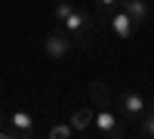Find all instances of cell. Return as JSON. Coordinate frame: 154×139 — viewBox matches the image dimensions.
Instances as JSON below:
<instances>
[{"label": "cell", "mask_w": 154, "mask_h": 139, "mask_svg": "<svg viewBox=\"0 0 154 139\" xmlns=\"http://www.w3.org/2000/svg\"><path fill=\"white\" fill-rule=\"evenodd\" d=\"M123 0H96V16L99 19H111V12L117 9Z\"/></svg>", "instance_id": "obj_12"}, {"label": "cell", "mask_w": 154, "mask_h": 139, "mask_svg": "<svg viewBox=\"0 0 154 139\" xmlns=\"http://www.w3.org/2000/svg\"><path fill=\"white\" fill-rule=\"evenodd\" d=\"M9 121H12V127H16V130H22L25 136H31V133H34V118L28 115V111H12V115H9Z\"/></svg>", "instance_id": "obj_9"}, {"label": "cell", "mask_w": 154, "mask_h": 139, "mask_svg": "<svg viewBox=\"0 0 154 139\" xmlns=\"http://www.w3.org/2000/svg\"><path fill=\"white\" fill-rule=\"evenodd\" d=\"M93 130H96L102 139H123V136H126L123 118H120V115H114L111 108H99V111H96Z\"/></svg>", "instance_id": "obj_2"}, {"label": "cell", "mask_w": 154, "mask_h": 139, "mask_svg": "<svg viewBox=\"0 0 154 139\" xmlns=\"http://www.w3.org/2000/svg\"><path fill=\"white\" fill-rule=\"evenodd\" d=\"M46 136H49V139H71V136H74V127H71L68 121H56L53 127L46 130Z\"/></svg>", "instance_id": "obj_11"}, {"label": "cell", "mask_w": 154, "mask_h": 139, "mask_svg": "<svg viewBox=\"0 0 154 139\" xmlns=\"http://www.w3.org/2000/svg\"><path fill=\"white\" fill-rule=\"evenodd\" d=\"M108 25H111V31H114V37H117V40H130V37L136 34V28H139V25L130 19V12H126L123 6H117V9L111 12Z\"/></svg>", "instance_id": "obj_5"}, {"label": "cell", "mask_w": 154, "mask_h": 139, "mask_svg": "<svg viewBox=\"0 0 154 139\" xmlns=\"http://www.w3.org/2000/svg\"><path fill=\"white\" fill-rule=\"evenodd\" d=\"M71 12H74V3H71V0H59V3L53 6V19L62 25V22H65V19L71 16Z\"/></svg>", "instance_id": "obj_13"}, {"label": "cell", "mask_w": 154, "mask_h": 139, "mask_svg": "<svg viewBox=\"0 0 154 139\" xmlns=\"http://www.w3.org/2000/svg\"><path fill=\"white\" fill-rule=\"evenodd\" d=\"M74 46H77V43H74V37H71L68 31H49L46 40H43V53H46L49 59H65Z\"/></svg>", "instance_id": "obj_4"}, {"label": "cell", "mask_w": 154, "mask_h": 139, "mask_svg": "<svg viewBox=\"0 0 154 139\" xmlns=\"http://www.w3.org/2000/svg\"><path fill=\"white\" fill-rule=\"evenodd\" d=\"M139 133H142L145 139H154V102L148 105V111L142 118H139Z\"/></svg>", "instance_id": "obj_10"}, {"label": "cell", "mask_w": 154, "mask_h": 139, "mask_svg": "<svg viewBox=\"0 0 154 139\" xmlns=\"http://www.w3.org/2000/svg\"><path fill=\"white\" fill-rule=\"evenodd\" d=\"M145 111H148V102L142 99V93L126 90V93H120V96H117V115H120L123 121L139 124V118H142Z\"/></svg>", "instance_id": "obj_3"}, {"label": "cell", "mask_w": 154, "mask_h": 139, "mask_svg": "<svg viewBox=\"0 0 154 139\" xmlns=\"http://www.w3.org/2000/svg\"><path fill=\"white\" fill-rule=\"evenodd\" d=\"M62 28H65L71 37H74V43L77 46H83V49H89V28H93V16H89L86 9H77L74 6V12L62 22Z\"/></svg>", "instance_id": "obj_1"}, {"label": "cell", "mask_w": 154, "mask_h": 139, "mask_svg": "<svg viewBox=\"0 0 154 139\" xmlns=\"http://www.w3.org/2000/svg\"><path fill=\"white\" fill-rule=\"evenodd\" d=\"M120 6L130 12V19H133L136 25H145V22L151 19V6H148V0H123Z\"/></svg>", "instance_id": "obj_7"}, {"label": "cell", "mask_w": 154, "mask_h": 139, "mask_svg": "<svg viewBox=\"0 0 154 139\" xmlns=\"http://www.w3.org/2000/svg\"><path fill=\"white\" fill-rule=\"evenodd\" d=\"M93 121H96V111L93 108H74L71 115H68V124L74 127V133H89L93 130Z\"/></svg>", "instance_id": "obj_6"}, {"label": "cell", "mask_w": 154, "mask_h": 139, "mask_svg": "<svg viewBox=\"0 0 154 139\" xmlns=\"http://www.w3.org/2000/svg\"><path fill=\"white\" fill-rule=\"evenodd\" d=\"M89 96H93L96 108H111V87L105 81H93L89 84Z\"/></svg>", "instance_id": "obj_8"}, {"label": "cell", "mask_w": 154, "mask_h": 139, "mask_svg": "<svg viewBox=\"0 0 154 139\" xmlns=\"http://www.w3.org/2000/svg\"><path fill=\"white\" fill-rule=\"evenodd\" d=\"M3 124H6V111L0 108V127H3Z\"/></svg>", "instance_id": "obj_14"}]
</instances>
